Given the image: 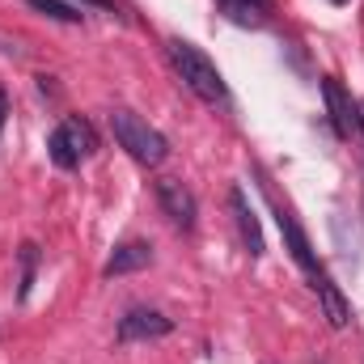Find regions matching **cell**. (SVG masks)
Here are the masks:
<instances>
[{
  "instance_id": "9a60e30c",
  "label": "cell",
  "mask_w": 364,
  "mask_h": 364,
  "mask_svg": "<svg viewBox=\"0 0 364 364\" xmlns=\"http://www.w3.org/2000/svg\"><path fill=\"white\" fill-rule=\"evenodd\" d=\"M356 119H360V132H364V102L356 106Z\"/></svg>"
},
{
  "instance_id": "7c38bea8",
  "label": "cell",
  "mask_w": 364,
  "mask_h": 364,
  "mask_svg": "<svg viewBox=\"0 0 364 364\" xmlns=\"http://www.w3.org/2000/svg\"><path fill=\"white\" fill-rule=\"evenodd\" d=\"M34 13H43V17H51V21H64V26H81V17L85 13H77L73 4H64V0H26Z\"/></svg>"
},
{
  "instance_id": "6da1fadb",
  "label": "cell",
  "mask_w": 364,
  "mask_h": 364,
  "mask_svg": "<svg viewBox=\"0 0 364 364\" xmlns=\"http://www.w3.org/2000/svg\"><path fill=\"white\" fill-rule=\"evenodd\" d=\"M170 64H174V73L182 77V85L195 93L199 102H208V106H225V77L216 73V64L199 51V47H191V43H182L174 38L170 43Z\"/></svg>"
},
{
  "instance_id": "8fae6325",
  "label": "cell",
  "mask_w": 364,
  "mask_h": 364,
  "mask_svg": "<svg viewBox=\"0 0 364 364\" xmlns=\"http://www.w3.org/2000/svg\"><path fill=\"white\" fill-rule=\"evenodd\" d=\"M17 267H21V275H17V301L26 305L30 292H34V279H38V246L34 242H26L17 250Z\"/></svg>"
},
{
  "instance_id": "7a4b0ae2",
  "label": "cell",
  "mask_w": 364,
  "mask_h": 364,
  "mask_svg": "<svg viewBox=\"0 0 364 364\" xmlns=\"http://www.w3.org/2000/svg\"><path fill=\"white\" fill-rule=\"evenodd\" d=\"M110 132H114L119 149H127L140 166H161L170 157L166 136L153 123H144L140 114H132V110H110Z\"/></svg>"
},
{
  "instance_id": "5b68a950",
  "label": "cell",
  "mask_w": 364,
  "mask_h": 364,
  "mask_svg": "<svg viewBox=\"0 0 364 364\" xmlns=\"http://www.w3.org/2000/svg\"><path fill=\"white\" fill-rule=\"evenodd\" d=\"M275 225H279V233H284V242H288V255H292V263L309 275V279H318V275H322V267H318V255H314V246H309L305 229L296 225V216H292L288 208H275Z\"/></svg>"
},
{
  "instance_id": "30bf717a",
  "label": "cell",
  "mask_w": 364,
  "mask_h": 364,
  "mask_svg": "<svg viewBox=\"0 0 364 364\" xmlns=\"http://www.w3.org/2000/svg\"><path fill=\"white\" fill-rule=\"evenodd\" d=\"M314 292H318V301H322V309H326V322H331L335 331H343V326L352 322V305H348V296L331 284V275L326 272L314 279Z\"/></svg>"
},
{
  "instance_id": "277c9868",
  "label": "cell",
  "mask_w": 364,
  "mask_h": 364,
  "mask_svg": "<svg viewBox=\"0 0 364 364\" xmlns=\"http://www.w3.org/2000/svg\"><path fill=\"white\" fill-rule=\"evenodd\" d=\"M174 331V322L157 309H127L119 318V343H149V339H166Z\"/></svg>"
},
{
  "instance_id": "e0dca14e",
  "label": "cell",
  "mask_w": 364,
  "mask_h": 364,
  "mask_svg": "<svg viewBox=\"0 0 364 364\" xmlns=\"http://www.w3.org/2000/svg\"><path fill=\"white\" fill-rule=\"evenodd\" d=\"M331 4H348V0H331Z\"/></svg>"
},
{
  "instance_id": "ba28073f",
  "label": "cell",
  "mask_w": 364,
  "mask_h": 364,
  "mask_svg": "<svg viewBox=\"0 0 364 364\" xmlns=\"http://www.w3.org/2000/svg\"><path fill=\"white\" fill-rule=\"evenodd\" d=\"M322 93H326V110H331L335 132H339V136H352V132L360 127V119H356V102L348 97V90H343L335 77H326V81H322Z\"/></svg>"
},
{
  "instance_id": "2e32d148",
  "label": "cell",
  "mask_w": 364,
  "mask_h": 364,
  "mask_svg": "<svg viewBox=\"0 0 364 364\" xmlns=\"http://www.w3.org/2000/svg\"><path fill=\"white\" fill-rule=\"evenodd\" d=\"M90 4H102V9H114V4H110V0H90Z\"/></svg>"
},
{
  "instance_id": "4fadbf2b",
  "label": "cell",
  "mask_w": 364,
  "mask_h": 364,
  "mask_svg": "<svg viewBox=\"0 0 364 364\" xmlns=\"http://www.w3.org/2000/svg\"><path fill=\"white\" fill-rule=\"evenodd\" d=\"M4 114H9V97H4V90H0V127H4Z\"/></svg>"
},
{
  "instance_id": "3957f363",
  "label": "cell",
  "mask_w": 364,
  "mask_h": 364,
  "mask_svg": "<svg viewBox=\"0 0 364 364\" xmlns=\"http://www.w3.org/2000/svg\"><path fill=\"white\" fill-rule=\"evenodd\" d=\"M47 149H51V161H55L60 170H77L85 157H93V153H97V132H93L90 119L68 114V119L51 132Z\"/></svg>"
},
{
  "instance_id": "8992f818",
  "label": "cell",
  "mask_w": 364,
  "mask_h": 364,
  "mask_svg": "<svg viewBox=\"0 0 364 364\" xmlns=\"http://www.w3.org/2000/svg\"><path fill=\"white\" fill-rule=\"evenodd\" d=\"M157 203H161V212L178 225V229H195V195L182 186L178 178H157Z\"/></svg>"
},
{
  "instance_id": "9c48e42d",
  "label": "cell",
  "mask_w": 364,
  "mask_h": 364,
  "mask_svg": "<svg viewBox=\"0 0 364 364\" xmlns=\"http://www.w3.org/2000/svg\"><path fill=\"white\" fill-rule=\"evenodd\" d=\"M149 263H153V246H149V242H123V246L106 259L102 275H106V279H114V275L140 272V267H149Z\"/></svg>"
},
{
  "instance_id": "52a82bcc",
  "label": "cell",
  "mask_w": 364,
  "mask_h": 364,
  "mask_svg": "<svg viewBox=\"0 0 364 364\" xmlns=\"http://www.w3.org/2000/svg\"><path fill=\"white\" fill-rule=\"evenodd\" d=\"M229 208H233V220H237V233H242L250 259H263V250H267V246H263V229H259V216H255V208H250V199H246L242 186L229 191Z\"/></svg>"
},
{
  "instance_id": "5bb4252c",
  "label": "cell",
  "mask_w": 364,
  "mask_h": 364,
  "mask_svg": "<svg viewBox=\"0 0 364 364\" xmlns=\"http://www.w3.org/2000/svg\"><path fill=\"white\" fill-rule=\"evenodd\" d=\"M246 4H255V9H263V13L272 9V0H246Z\"/></svg>"
}]
</instances>
